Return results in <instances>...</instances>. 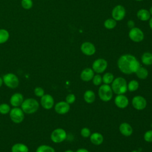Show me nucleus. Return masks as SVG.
Instances as JSON below:
<instances>
[{
    "instance_id": "40",
    "label": "nucleus",
    "mask_w": 152,
    "mask_h": 152,
    "mask_svg": "<svg viewBox=\"0 0 152 152\" xmlns=\"http://www.w3.org/2000/svg\"><path fill=\"white\" fill-rule=\"evenodd\" d=\"M4 82H3V79H2V77H0V88L2 86V85L3 84Z\"/></svg>"
},
{
    "instance_id": "2",
    "label": "nucleus",
    "mask_w": 152,
    "mask_h": 152,
    "mask_svg": "<svg viewBox=\"0 0 152 152\" xmlns=\"http://www.w3.org/2000/svg\"><path fill=\"white\" fill-rule=\"evenodd\" d=\"M21 108L24 113L33 114L38 110L39 103L35 99L28 98L24 100L21 105Z\"/></svg>"
},
{
    "instance_id": "13",
    "label": "nucleus",
    "mask_w": 152,
    "mask_h": 152,
    "mask_svg": "<svg viewBox=\"0 0 152 152\" xmlns=\"http://www.w3.org/2000/svg\"><path fill=\"white\" fill-rule=\"evenodd\" d=\"M81 51L83 54L87 56H91L96 52V47L90 42H83L80 46Z\"/></svg>"
},
{
    "instance_id": "12",
    "label": "nucleus",
    "mask_w": 152,
    "mask_h": 152,
    "mask_svg": "<svg viewBox=\"0 0 152 152\" xmlns=\"http://www.w3.org/2000/svg\"><path fill=\"white\" fill-rule=\"evenodd\" d=\"M40 104L45 109H50L54 106V99L52 95L45 94L40 97Z\"/></svg>"
},
{
    "instance_id": "5",
    "label": "nucleus",
    "mask_w": 152,
    "mask_h": 152,
    "mask_svg": "<svg viewBox=\"0 0 152 152\" xmlns=\"http://www.w3.org/2000/svg\"><path fill=\"white\" fill-rule=\"evenodd\" d=\"M98 94L100 99L103 102H108L113 96V91L109 84H102L99 88Z\"/></svg>"
},
{
    "instance_id": "16",
    "label": "nucleus",
    "mask_w": 152,
    "mask_h": 152,
    "mask_svg": "<svg viewBox=\"0 0 152 152\" xmlns=\"http://www.w3.org/2000/svg\"><path fill=\"white\" fill-rule=\"evenodd\" d=\"M114 102L116 106L120 109L126 107L129 104V100L124 94H118L115 98Z\"/></svg>"
},
{
    "instance_id": "26",
    "label": "nucleus",
    "mask_w": 152,
    "mask_h": 152,
    "mask_svg": "<svg viewBox=\"0 0 152 152\" xmlns=\"http://www.w3.org/2000/svg\"><path fill=\"white\" fill-rule=\"evenodd\" d=\"M36 152H55V149L48 145L43 144L39 145L36 150Z\"/></svg>"
},
{
    "instance_id": "34",
    "label": "nucleus",
    "mask_w": 152,
    "mask_h": 152,
    "mask_svg": "<svg viewBox=\"0 0 152 152\" xmlns=\"http://www.w3.org/2000/svg\"><path fill=\"white\" fill-rule=\"evenodd\" d=\"M75 99H76L75 96L74 94L71 93L66 96V97L65 98V102L66 103H68L69 104H71L75 102Z\"/></svg>"
},
{
    "instance_id": "30",
    "label": "nucleus",
    "mask_w": 152,
    "mask_h": 152,
    "mask_svg": "<svg viewBox=\"0 0 152 152\" xmlns=\"http://www.w3.org/2000/svg\"><path fill=\"white\" fill-rule=\"evenodd\" d=\"M11 110L10 106L5 103L0 104V113L2 115H6L10 113Z\"/></svg>"
},
{
    "instance_id": "21",
    "label": "nucleus",
    "mask_w": 152,
    "mask_h": 152,
    "mask_svg": "<svg viewBox=\"0 0 152 152\" xmlns=\"http://www.w3.org/2000/svg\"><path fill=\"white\" fill-rule=\"evenodd\" d=\"M11 152H29V148L27 145L18 142L12 146Z\"/></svg>"
},
{
    "instance_id": "42",
    "label": "nucleus",
    "mask_w": 152,
    "mask_h": 152,
    "mask_svg": "<svg viewBox=\"0 0 152 152\" xmlns=\"http://www.w3.org/2000/svg\"><path fill=\"white\" fill-rule=\"evenodd\" d=\"M64 152H75V151H74L72 150H67L65 151Z\"/></svg>"
},
{
    "instance_id": "1",
    "label": "nucleus",
    "mask_w": 152,
    "mask_h": 152,
    "mask_svg": "<svg viewBox=\"0 0 152 152\" xmlns=\"http://www.w3.org/2000/svg\"><path fill=\"white\" fill-rule=\"evenodd\" d=\"M118 67L124 74L135 73L140 66V62L131 54H124L119 57L117 62Z\"/></svg>"
},
{
    "instance_id": "19",
    "label": "nucleus",
    "mask_w": 152,
    "mask_h": 152,
    "mask_svg": "<svg viewBox=\"0 0 152 152\" xmlns=\"http://www.w3.org/2000/svg\"><path fill=\"white\" fill-rule=\"evenodd\" d=\"M137 18L142 21H146L150 20L151 17V15L149 12V11L146 9H140L137 12Z\"/></svg>"
},
{
    "instance_id": "39",
    "label": "nucleus",
    "mask_w": 152,
    "mask_h": 152,
    "mask_svg": "<svg viewBox=\"0 0 152 152\" xmlns=\"http://www.w3.org/2000/svg\"><path fill=\"white\" fill-rule=\"evenodd\" d=\"M149 26L150 28L152 30V17H150L149 20Z\"/></svg>"
},
{
    "instance_id": "18",
    "label": "nucleus",
    "mask_w": 152,
    "mask_h": 152,
    "mask_svg": "<svg viewBox=\"0 0 152 152\" xmlns=\"http://www.w3.org/2000/svg\"><path fill=\"white\" fill-rule=\"evenodd\" d=\"M120 132L125 137H129L133 132V129L130 124L126 122L122 123L119 127Z\"/></svg>"
},
{
    "instance_id": "45",
    "label": "nucleus",
    "mask_w": 152,
    "mask_h": 152,
    "mask_svg": "<svg viewBox=\"0 0 152 152\" xmlns=\"http://www.w3.org/2000/svg\"><path fill=\"white\" fill-rule=\"evenodd\" d=\"M151 128H152V124H151Z\"/></svg>"
},
{
    "instance_id": "41",
    "label": "nucleus",
    "mask_w": 152,
    "mask_h": 152,
    "mask_svg": "<svg viewBox=\"0 0 152 152\" xmlns=\"http://www.w3.org/2000/svg\"><path fill=\"white\" fill-rule=\"evenodd\" d=\"M149 12L150 14L151 15H152V6L150 8V10H149Z\"/></svg>"
},
{
    "instance_id": "11",
    "label": "nucleus",
    "mask_w": 152,
    "mask_h": 152,
    "mask_svg": "<svg viewBox=\"0 0 152 152\" xmlns=\"http://www.w3.org/2000/svg\"><path fill=\"white\" fill-rule=\"evenodd\" d=\"M132 104L135 109L142 110L146 107L147 101L144 97L141 96H136L132 99Z\"/></svg>"
},
{
    "instance_id": "8",
    "label": "nucleus",
    "mask_w": 152,
    "mask_h": 152,
    "mask_svg": "<svg viewBox=\"0 0 152 152\" xmlns=\"http://www.w3.org/2000/svg\"><path fill=\"white\" fill-rule=\"evenodd\" d=\"M107 67V62L103 58H98L96 59L92 64V69L97 74L103 72Z\"/></svg>"
},
{
    "instance_id": "35",
    "label": "nucleus",
    "mask_w": 152,
    "mask_h": 152,
    "mask_svg": "<svg viewBox=\"0 0 152 152\" xmlns=\"http://www.w3.org/2000/svg\"><path fill=\"white\" fill-rule=\"evenodd\" d=\"M81 135L84 138H88L91 135V131L90 130L89 128H87V127H84L81 130Z\"/></svg>"
},
{
    "instance_id": "33",
    "label": "nucleus",
    "mask_w": 152,
    "mask_h": 152,
    "mask_svg": "<svg viewBox=\"0 0 152 152\" xmlns=\"http://www.w3.org/2000/svg\"><path fill=\"white\" fill-rule=\"evenodd\" d=\"M34 93L37 97H41L45 94V90L41 87H36L34 89Z\"/></svg>"
},
{
    "instance_id": "14",
    "label": "nucleus",
    "mask_w": 152,
    "mask_h": 152,
    "mask_svg": "<svg viewBox=\"0 0 152 152\" xmlns=\"http://www.w3.org/2000/svg\"><path fill=\"white\" fill-rule=\"evenodd\" d=\"M69 109L70 106L65 101L59 102L55 105V110L59 115H64L68 113Z\"/></svg>"
},
{
    "instance_id": "4",
    "label": "nucleus",
    "mask_w": 152,
    "mask_h": 152,
    "mask_svg": "<svg viewBox=\"0 0 152 152\" xmlns=\"http://www.w3.org/2000/svg\"><path fill=\"white\" fill-rule=\"evenodd\" d=\"M2 79L4 84L10 88H16L19 85V78L14 73L9 72L3 75Z\"/></svg>"
},
{
    "instance_id": "31",
    "label": "nucleus",
    "mask_w": 152,
    "mask_h": 152,
    "mask_svg": "<svg viewBox=\"0 0 152 152\" xmlns=\"http://www.w3.org/2000/svg\"><path fill=\"white\" fill-rule=\"evenodd\" d=\"M33 3L32 0H21V6L26 10H29L33 7Z\"/></svg>"
},
{
    "instance_id": "17",
    "label": "nucleus",
    "mask_w": 152,
    "mask_h": 152,
    "mask_svg": "<svg viewBox=\"0 0 152 152\" xmlns=\"http://www.w3.org/2000/svg\"><path fill=\"white\" fill-rule=\"evenodd\" d=\"M94 75V72L93 69L90 68H86L81 71L80 78L84 81H89L93 79Z\"/></svg>"
},
{
    "instance_id": "25",
    "label": "nucleus",
    "mask_w": 152,
    "mask_h": 152,
    "mask_svg": "<svg viewBox=\"0 0 152 152\" xmlns=\"http://www.w3.org/2000/svg\"><path fill=\"white\" fill-rule=\"evenodd\" d=\"M10 37L9 32L1 28L0 29V44H3L5 43Z\"/></svg>"
},
{
    "instance_id": "28",
    "label": "nucleus",
    "mask_w": 152,
    "mask_h": 152,
    "mask_svg": "<svg viewBox=\"0 0 152 152\" xmlns=\"http://www.w3.org/2000/svg\"><path fill=\"white\" fill-rule=\"evenodd\" d=\"M114 80V75L111 72H106L102 77V81L104 84H110Z\"/></svg>"
},
{
    "instance_id": "36",
    "label": "nucleus",
    "mask_w": 152,
    "mask_h": 152,
    "mask_svg": "<svg viewBox=\"0 0 152 152\" xmlns=\"http://www.w3.org/2000/svg\"><path fill=\"white\" fill-rule=\"evenodd\" d=\"M144 139L146 142H152V130L146 131L144 135Z\"/></svg>"
},
{
    "instance_id": "27",
    "label": "nucleus",
    "mask_w": 152,
    "mask_h": 152,
    "mask_svg": "<svg viewBox=\"0 0 152 152\" xmlns=\"http://www.w3.org/2000/svg\"><path fill=\"white\" fill-rule=\"evenodd\" d=\"M116 26V21L113 18H108L104 22V27L109 30L114 28Z\"/></svg>"
},
{
    "instance_id": "9",
    "label": "nucleus",
    "mask_w": 152,
    "mask_h": 152,
    "mask_svg": "<svg viewBox=\"0 0 152 152\" xmlns=\"http://www.w3.org/2000/svg\"><path fill=\"white\" fill-rule=\"evenodd\" d=\"M128 36L132 41L137 43L141 42L144 38L143 31L140 28L136 27L130 29L128 33Z\"/></svg>"
},
{
    "instance_id": "6",
    "label": "nucleus",
    "mask_w": 152,
    "mask_h": 152,
    "mask_svg": "<svg viewBox=\"0 0 152 152\" xmlns=\"http://www.w3.org/2000/svg\"><path fill=\"white\" fill-rule=\"evenodd\" d=\"M9 114L11 120L15 124H20L24 119V113L19 107H13Z\"/></svg>"
},
{
    "instance_id": "38",
    "label": "nucleus",
    "mask_w": 152,
    "mask_h": 152,
    "mask_svg": "<svg viewBox=\"0 0 152 152\" xmlns=\"http://www.w3.org/2000/svg\"><path fill=\"white\" fill-rule=\"evenodd\" d=\"M75 152H89V151H88V150H87L86 148H78Z\"/></svg>"
},
{
    "instance_id": "15",
    "label": "nucleus",
    "mask_w": 152,
    "mask_h": 152,
    "mask_svg": "<svg viewBox=\"0 0 152 152\" xmlns=\"http://www.w3.org/2000/svg\"><path fill=\"white\" fill-rule=\"evenodd\" d=\"M24 96L20 93H15L10 97V103L12 107L21 106L24 101Z\"/></svg>"
},
{
    "instance_id": "20",
    "label": "nucleus",
    "mask_w": 152,
    "mask_h": 152,
    "mask_svg": "<svg viewBox=\"0 0 152 152\" xmlns=\"http://www.w3.org/2000/svg\"><path fill=\"white\" fill-rule=\"evenodd\" d=\"M91 142L96 145H100L103 141V137L99 132H94L90 136Z\"/></svg>"
},
{
    "instance_id": "3",
    "label": "nucleus",
    "mask_w": 152,
    "mask_h": 152,
    "mask_svg": "<svg viewBox=\"0 0 152 152\" xmlns=\"http://www.w3.org/2000/svg\"><path fill=\"white\" fill-rule=\"evenodd\" d=\"M111 88L113 93L116 94H124L128 90L126 80L121 77L114 78L112 83Z\"/></svg>"
},
{
    "instance_id": "29",
    "label": "nucleus",
    "mask_w": 152,
    "mask_h": 152,
    "mask_svg": "<svg viewBox=\"0 0 152 152\" xmlns=\"http://www.w3.org/2000/svg\"><path fill=\"white\" fill-rule=\"evenodd\" d=\"M139 87V83L137 80H132L127 84V88L129 91H135Z\"/></svg>"
},
{
    "instance_id": "22",
    "label": "nucleus",
    "mask_w": 152,
    "mask_h": 152,
    "mask_svg": "<svg viewBox=\"0 0 152 152\" xmlns=\"http://www.w3.org/2000/svg\"><path fill=\"white\" fill-rule=\"evenodd\" d=\"M83 97L84 100L86 103L90 104L94 102L96 99V95L93 91L91 90H88L86 91L85 93H84Z\"/></svg>"
},
{
    "instance_id": "44",
    "label": "nucleus",
    "mask_w": 152,
    "mask_h": 152,
    "mask_svg": "<svg viewBox=\"0 0 152 152\" xmlns=\"http://www.w3.org/2000/svg\"><path fill=\"white\" fill-rule=\"evenodd\" d=\"M135 1H141L142 0H135Z\"/></svg>"
},
{
    "instance_id": "43",
    "label": "nucleus",
    "mask_w": 152,
    "mask_h": 152,
    "mask_svg": "<svg viewBox=\"0 0 152 152\" xmlns=\"http://www.w3.org/2000/svg\"><path fill=\"white\" fill-rule=\"evenodd\" d=\"M131 152H139V151H137V150H133V151H132Z\"/></svg>"
},
{
    "instance_id": "37",
    "label": "nucleus",
    "mask_w": 152,
    "mask_h": 152,
    "mask_svg": "<svg viewBox=\"0 0 152 152\" xmlns=\"http://www.w3.org/2000/svg\"><path fill=\"white\" fill-rule=\"evenodd\" d=\"M127 26L129 28L131 29L132 28H134L135 27V23H134V21L132 20H129L128 22H127Z\"/></svg>"
},
{
    "instance_id": "10",
    "label": "nucleus",
    "mask_w": 152,
    "mask_h": 152,
    "mask_svg": "<svg viewBox=\"0 0 152 152\" xmlns=\"http://www.w3.org/2000/svg\"><path fill=\"white\" fill-rule=\"evenodd\" d=\"M126 11L125 8L121 5L115 6L112 11V17L116 21L123 20L125 16Z\"/></svg>"
},
{
    "instance_id": "23",
    "label": "nucleus",
    "mask_w": 152,
    "mask_h": 152,
    "mask_svg": "<svg viewBox=\"0 0 152 152\" xmlns=\"http://www.w3.org/2000/svg\"><path fill=\"white\" fill-rule=\"evenodd\" d=\"M141 62L145 65H152V53L148 52H144L141 56Z\"/></svg>"
},
{
    "instance_id": "32",
    "label": "nucleus",
    "mask_w": 152,
    "mask_h": 152,
    "mask_svg": "<svg viewBox=\"0 0 152 152\" xmlns=\"http://www.w3.org/2000/svg\"><path fill=\"white\" fill-rule=\"evenodd\" d=\"M92 81H93V83L94 85L99 86L102 83V77L100 74H97L96 75H94V77L92 79Z\"/></svg>"
},
{
    "instance_id": "24",
    "label": "nucleus",
    "mask_w": 152,
    "mask_h": 152,
    "mask_svg": "<svg viewBox=\"0 0 152 152\" xmlns=\"http://www.w3.org/2000/svg\"><path fill=\"white\" fill-rule=\"evenodd\" d=\"M137 77L141 80H144L147 78L148 75V70L143 66H140V68L137 69V71L135 72Z\"/></svg>"
},
{
    "instance_id": "7",
    "label": "nucleus",
    "mask_w": 152,
    "mask_h": 152,
    "mask_svg": "<svg viewBox=\"0 0 152 152\" xmlns=\"http://www.w3.org/2000/svg\"><path fill=\"white\" fill-rule=\"evenodd\" d=\"M66 132L62 128L55 129L50 134V139L55 143H60L63 142L66 138Z\"/></svg>"
}]
</instances>
